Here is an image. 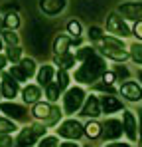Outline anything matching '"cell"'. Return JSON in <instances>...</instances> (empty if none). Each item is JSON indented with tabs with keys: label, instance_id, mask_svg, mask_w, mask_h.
Listing matches in <instances>:
<instances>
[{
	"label": "cell",
	"instance_id": "12",
	"mask_svg": "<svg viewBox=\"0 0 142 147\" xmlns=\"http://www.w3.org/2000/svg\"><path fill=\"white\" fill-rule=\"evenodd\" d=\"M122 133H124V127H122V121H120V119L109 117V119L103 121V135H101L103 139L115 141V139H118Z\"/></svg>",
	"mask_w": 142,
	"mask_h": 147
},
{
	"label": "cell",
	"instance_id": "14",
	"mask_svg": "<svg viewBox=\"0 0 142 147\" xmlns=\"http://www.w3.org/2000/svg\"><path fill=\"white\" fill-rule=\"evenodd\" d=\"M101 113H103V109H101V99L97 98V96H87V99H85V103H83L79 115L89 117V119H95V117H99Z\"/></svg>",
	"mask_w": 142,
	"mask_h": 147
},
{
	"label": "cell",
	"instance_id": "6",
	"mask_svg": "<svg viewBox=\"0 0 142 147\" xmlns=\"http://www.w3.org/2000/svg\"><path fill=\"white\" fill-rule=\"evenodd\" d=\"M57 135L65 137V139H71V141H77V139H81L85 135V125H81L77 119H65L63 123H59Z\"/></svg>",
	"mask_w": 142,
	"mask_h": 147
},
{
	"label": "cell",
	"instance_id": "45",
	"mask_svg": "<svg viewBox=\"0 0 142 147\" xmlns=\"http://www.w3.org/2000/svg\"><path fill=\"white\" fill-rule=\"evenodd\" d=\"M16 147H26V145H24V143H16Z\"/></svg>",
	"mask_w": 142,
	"mask_h": 147
},
{
	"label": "cell",
	"instance_id": "36",
	"mask_svg": "<svg viewBox=\"0 0 142 147\" xmlns=\"http://www.w3.org/2000/svg\"><path fill=\"white\" fill-rule=\"evenodd\" d=\"M115 74H117V78L120 80V82L130 78V72H128V68H124V66H115Z\"/></svg>",
	"mask_w": 142,
	"mask_h": 147
},
{
	"label": "cell",
	"instance_id": "16",
	"mask_svg": "<svg viewBox=\"0 0 142 147\" xmlns=\"http://www.w3.org/2000/svg\"><path fill=\"white\" fill-rule=\"evenodd\" d=\"M67 6V0H40V10L47 16L61 14Z\"/></svg>",
	"mask_w": 142,
	"mask_h": 147
},
{
	"label": "cell",
	"instance_id": "3",
	"mask_svg": "<svg viewBox=\"0 0 142 147\" xmlns=\"http://www.w3.org/2000/svg\"><path fill=\"white\" fill-rule=\"evenodd\" d=\"M38 121H42L46 127H53V125H57L59 119H61V115H63V111L59 109V107H55V105H51V101H36L34 105H32V111H30Z\"/></svg>",
	"mask_w": 142,
	"mask_h": 147
},
{
	"label": "cell",
	"instance_id": "1",
	"mask_svg": "<svg viewBox=\"0 0 142 147\" xmlns=\"http://www.w3.org/2000/svg\"><path fill=\"white\" fill-rule=\"evenodd\" d=\"M81 66L75 70V82L85 84V86H93L95 82H99L105 74H107V62L105 56L95 52L93 56H89L87 60L79 62Z\"/></svg>",
	"mask_w": 142,
	"mask_h": 147
},
{
	"label": "cell",
	"instance_id": "27",
	"mask_svg": "<svg viewBox=\"0 0 142 147\" xmlns=\"http://www.w3.org/2000/svg\"><path fill=\"white\" fill-rule=\"evenodd\" d=\"M67 34H69L73 40H79V38L83 36V26H81V22L69 20V22H67Z\"/></svg>",
	"mask_w": 142,
	"mask_h": 147
},
{
	"label": "cell",
	"instance_id": "39",
	"mask_svg": "<svg viewBox=\"0 0 142 147\" xmlns=\"http://www.w3.org/2000/svg\"><path fill=\"white\" fill-rule=\"evenodd\" d=\"M101 80H103V82H107V84H115L118 78H117V74H115V72H107Z\"/></svg>",
	"mask_w": 142,
	"mask_h": 147
},
{
	"label": "cell",
	"instance_id": "46",
	"mask_svg": "<svg viewBox=\"0 0 142 147\" xmlns=\"http://www.w3.org/2000/svg\"><path fill=\"white\" fill-rule=\"evenodd\" d=\"M2 42H4V40H2V38H0V52H2Z\"/></svg>",
	"mask_w": 142,
	"mask_h": 147
},
{
	"label": "cell",
	"instance_id": "33",
	"mask_svg": "<svg viewBox=\"0 0 142 147\" xmlns=\"http://www.w3.org/2000/svg\"><path fill=\"white\" fill-rule=\"evenodd\" d=\"M8 72L12 74V78H14V80H18L20 84H22V82H28V76L24 74V70L20 68V64H18V66H10V70H8Z\"/></svg>",
	"mask_w": 142,
	"mask_h": 147
},
{
	"label": "cell",
	"instance_id": "17",
	"mask_svg": "<svg viewBox=\"0 0 142 147\" xmlns=\"http://www.w3.org/2000/svg\"><path fill=\"white\" fill-rule=\"evenodd\" d=\"M40 98H42V86L40 84H28L22 90V99L28 105H34L36 101H40Z\"/></svg>",
	"mask_w": 142,
	"mask_h": 147
},
{
	"label": "cell",
	"instance_id": "42",
	"mask_svg": "<svg viewBox=\"0 0 142 147\" xmlns=\"http://www.w3.org/2000/svg\"><path fill=\"white\" fill-rule=\"evenodd\" d=\"M59 147H79V145H75V143H73V141H65V143H59Z\"/></svg>",
	"mask_w": 142,
	"mask_h": 147
},
{
	"label": "cell",
	"instance_id": "2",
	"mask_svg": "<svg viewBox=\"0 0 142 147\" xmlns=\"http://www.w3.org/2000/svg\"><path fill=\"white\" fill-rule=\"evenodd\" d=\"M95 48L105 58L118 62V64L130 58V50L124 46V38H118V36H113V34H105L101 40H97Z\"/></svg>",
	"mask_w": 142,
	"mask_h": 147
},
{
	"label": "cell",
	"instance_id": "7",
	"mask_svg": "<svg viewBox=\"0 0 142 147\" xmlns=\"http://www.w3.org/2000/svg\"><path fill=\"white\" fill-rule=\"evenodd\" d=\"M46 135V125L44 123H34L30 127H24L18 135V143H24V145H34L38 139H42Z\"/></svg>",
	"mask_w": 142,
	"mask_h": 147
},
{
	"label": "cell",
	"instance_id": "26",
	"mask_svg": "<svg viewBox=\"0 0 142 147\" xmlns=\"http://www.w3.org/2000/svg\"><path fill=\"white\" fill-rule=\"evenodd\" d=\"M128 50H130V60L134 62V64H138V66H142V42H134V44H130L128 46Z\"/></svg>",
	"mask_w": 142,
	"mask_h": 147
},
{
	"label": "cell",
	"instance_id": "47",
	"mask_svg": "<svg viewBox=\"0 0 142 147\" xmlns=\"http://www.w3.org/2000/svg\"><path fill=\"white\" fill-rule=\"evenodd\" d=\"M138 78H140V82H142V72H140V74H138Z\"/></svg>",
	"mask_w": 142,
	"mask_h": 147
},
{
	"label": "cell",
	"instance_id": "32",
	"mask_svg": "<svg viewBox=\"0 0 142 147\" xmlns=\"http://www.w3.org/2000/svg\"><path fill=\"white\" fill-rule=\"evenodd\" d=\"M93 90L95 92H103V94H115V92H117L113 84H107V82H103V80H101V82H95Z\"/></svg>",
	"mask_w": 142,
	"mask_h": 147
},
{
	"label": "cell",
	"instance_id": "25",
	"mask_svg": "<svg viewBox=\"0 0 142 147\" xmlns=\"http://www.w3.org/2000/svg\"><path fill=\"white\" fill-rule=\"evenodd\" d=\"M20 68H22L24 74L28 76V80L38 74V66H36V62H34L32 58H22V60H20Z\"/></svg>",
	"mask_w": 142,
	"mask_h": 147
},
{
	"label": "cell",
	"instance_id": "20",
	"mask_svg": "<svg viewBox=\"0 0 142 147\" xmlns=\"http://www.w3.org/2000/svg\"><path fill=\"white\" fill-rule=\"evenodd\" d=\"M36 78H38V84H40L42 88H46L47 84H51L53 78H55L53 66H42V68L38 70V74H36Z\"/></svg>",
	"mask_w": 142,
	"mask_h": 147
},
{
	"label": "cell",
	"instance_id": "13",
	"mask_svg": "<svg viewBox=\"0 0 142 147\" xmlns=\"http://www.w3.org/2000/svg\"><path fill=\"white\" fill-rule=\"evenodd\" d=\"M117 12L124 20H142V2H122L117 8Z\"/></svg>",
	"mask_w": 142,
	"mask_h": 147
},
{
	"label": "cell",
	"instance_id": "40",
	"mask_svg": "<svg viewBox=\"0 0 142 147\" xmlns=\"http://www.w3.org/2000/svg\"><path fill=\"white\" fill-rule=\"evenodd\" d=\"M6 66H8V58H6V54L0 52V74L6 70Z\"/></svg>",
	"mask_w": 142,
	"mask_h": 147
},
{
	"label": "cell",
	"instance_id": "34",
	"mask_svg": "<svg viewBox=\"0 0 142 147\" xmlns=\"http://www.w3.org/2000/svg\"><path fill=\"white\" fill-rule=\"evenodd\" d=\"M38 147H59V141H57V137L55 135H51V137H42L40 139V145Z\"/></svg>",
	"mask_w": 142,
	"mask_h": 147
},
{
	"label": "cell",
	"instance_id": "9",
	"mask_svg": "<svg viewBox=\"0 0 142 147\" xmlns=\"http://www.w3.org/2000/svg\"><path fill=\"white\" fill-rule=\"evenodd\" d=\"M122 127H124V133H126L128 141H138V139H140L138 119H136L134 111H130V109H124V111H122Z\"/></svg>",
	"mask_w": 142,
	"mask_h": 147
},
{
	"label": "cell",
	"instance_id": "41",
	"mask_svg": "<svg viewBox=\"0 0 142 147\" xmlns=\"http://www.w3.org/2000/svg\"><path fill=\"white\" fill-rule=\"evenodd\" d=\"M2 12H4V14H8V12H18V6H16V4H6V6H2Z\"/></svg>",
	"mask_w": 142,
	"mask_h": 147
},
{
	"label": "cell",
	"instance_id": "4",
	"mask_svg": "<svg viewBox=\"0 0 142 147\" xmlns=\"http://www.w3.org/2000/svg\"><path fill=\"white\" fill-rule=\"evenodd\" d=\"M85 99H87V94H85L83 88H69V90H65V94L61 98V101H63V111L67 115L81 111Z\"/></svg>",
	"mask_w": 142,
	"mask_h": 147
},
{
	"label": "cell",
	"instance_id": "44",
	"mask_svg": "<svg viewBox=\"0 0 142 147\" xmlns=\"http://www.w3.org/2000/svg\"><path fill=\"white\" fill-rule=\"evenodd\" d=\"M138 119H140V137H142V111H138Z\"/></svg>",
	"mask_w": 142,
	"mask_h": 147
},
{
	"label": "cell",
	"instance_id": "31",
	"mask_svg": "<svg viewBox=\"0 0 142 147\" xmlns=\"http://www.w3.org/2000/svg\"><path fill=\"white\" fill-rule=\"evenodd\" d=\"M95 52H97L95 46H83V48H79L75 52V58H77V62H83V60H87L89 56H93Z\"/></svg>",
	"mask_w": 142,
	"mask_h": 147
},
{
	"label": "cell",
	"instance_id": "24",
	"mask_svg": "<svg viewBox=\"0 0 142 147\" xmlns=\"http://www.w3.org/2000/svg\"><path fill=\"white\" fill-rule=\"evenodd\" d=\"M44 94H46L47 101H51V103H55L57 99H59V96H61V88L55 84V82H51V84H47L46 88H44Z\"/></svg>",
	"mask_w": 142,
	"mask_h": 147
},
{
	"label": "cell",
	"instance_id": "5",
	"mask_svg": "<svg viewBox=\"0 0 142 147\" xmlns=\"http://www.w3.org/2000/svg\"><path fill=\"white\" fill-rule=\"evenodd\" d=\"M107 32L113 34V36H118V38H128V36H132V30L128 28L126 20H124L118 12H113V14L107 18Z\"/></svg>",
	"mask_w": 142,
	"mask_h": 147
},
{
	"label": "cell",
	"instance_id": "48",
	"mask_svg": "<svg viewBox=\"0 0 142 147\" xmlns=\"http://www.w3.org/2000/svg\"><path fill=\"white\" fill-rule=\"evenodd\" d=\"M0 96H2V86H0Z\"/></svg>",
	"mask_w": 142,
	"mask_h": 147
},
{
	"label": "cell",
	"instance_id": "30",
	"mask_svg": "<svg viewBox=\"0 0 142 147\" xmlns=\"http://www.w3.org/2000/svg\"><path fill=\"white\" fill-rule=\"evenodd\" d=\"M18 127H16V123L14 119H10V117H0V133H14Z\"/></svg>",
	"mask_w": 142,
	"mask_h": 147
},
{
	"label": "cell",
	"instance_id": "15",
	"mask_svg": "<svg viewBox=\"0 0 142 147\" xmlns=\"http://www.w3.org/2000/svg\"><path fill=\"white\" fill-rule=\"evenodd\" d=\"M101 109L105 115H111V113H117L122 109V101L115 96V94H103L101 96Z\"/></svg>",
	"mask_w": 142,
	"mask_h": 147
},
{
	"label": "cell",
	"instance_id": "23",
	"mask_svg": "<svg viewBox=\"0 0 142 147\" xmlns=\"http://www.w3.org/2000/svg\"><path fill=\"white\" fill-rule=\"evenodd\" d=\"M69 70H63V68H59L57 72H55V84L61 88V92H65V90H69Z\"/></svg>",
	"mask_w": 142,
	"mask_h": 147
},
{
	"label": "cell",
	"instance_id": "35",
	"mask_svg": "<svg viewBox=\"0 0 142 147\" xmlns=\"http://www.w3.org/2000/svg\"><path fill=\"white\" fill-rule=\"evenodd\" d=\"M87 36H89V40H91V42L95 44V42H97V40H101V38H103L105 34H103V30H101V28H97V26H93V28H89Z\"/></svg>",
	"mask_w": 142,
	"mask_h": 147
},
{
	"label": "cell",
	"instance_id": "19",
	"mask_svg": "<svg viewBox=\"0 0 142 147\" xmlns=\"http://www.w3.org/2000/svg\"><path fill=\"white\" fill-rule=\"evenodd\" d=\"M53 64L55 66H59V68H63V70H71V68H75V64H77V58H75V54H59V56H53Z\"/></svg>",
	"mask_w": 142,
	"mask_h": 147
},
{
	"label": "cell",
	"instance_id": "21",
	"mask_svg": "<svg viewBox=\"0 0 142 147\" xmlns=\"http://www.w3.org/2000/svg\"><path fill=\"white\" fill-rule=\"evenodd\" d=\"M85 135H87L89 139H97V137H101V135H103V123L95 121V119H89L87 125H85Z\"/></svg>",
	"mask_w": 142,
	"mask_h": 147
},
{
	"label": "cell",
	"instance_id": "8",
	"mask_svg": "<svg viewBox=\"0 0 142 147\" xmlns=\"http://www.w3.org/2000/svg\"><path fill=\"white\" fill-rule=\"evenodd\" d=\"M0 111L14 121H28V107L20 105V103H14L12 99L10 101H0Z\"/></svg>",
	"mask_w": 142,
	"mask_h": 147
},
{
	"label": "cell",
	"instance_id": "43",
	"mask_svg": "<svg viewBox=\"0 0 142 147\" xmlns=\"http://www.w3.org/2000/svg\"><path fill=\"white\" fill-rule=\"evenodd\" d=\"M105 147H130V145L128 143H118L117 141V143H111V145H105Z\"/></svg>",
	"mask_w": 142,
	"mask_h": 147
},
{
	"label": "cell",
	"instance_id": "11",
	"mask_svg": "<svg viewBox=\"0 0 142 147\" xmlns=\"http://www.w3.org/2000/svg\"><path fill=\"white\" fill-rule=\"evenodd\" d=\"M0 86H2V98L14 99L18 94H20V82L12 78L10 72H2V78H0Z\"/></svg>",
	"mask_w": 142,
	"mask_h": 147
},
{
	"label": "cell",
	"instance_id": "29",
	"mask_svg": "<svg viewBox=\"0 0 142 147\" xmlns=\"http://www.w3.org/2000/svg\"><path fill=\"white\" fill-rule=\"evenodd\" d=\"M6 58H8V62H12V64L20 62V60H22V48H20V46H8V48H6Z\"/></svg>",
	"mask_w": 142,
	"mask_h": 147
},
{
	"label": "cell",
	"instance_id": "10",
	"mask_svg": "<svg viewBox=\"0 0 142 147\" xmlns=\"http://www.w3.org/2000/svg\"><path fill=\"white\" fill-rule=\"evenodd\" d=\"M118 94L126 101H132V103H138L142 101V86L138 82H130V80H124V84L118 88Z\"/></svg>",
	"mask_w": 142,
	"mask_h": 147
},
{
	"label": "cell",
	"instance_id": "38",
	"mask_svg": "<svg viewBox=\"0 0 142 147\" xmlns=\"http://www.w3.org/2000/svg\"><path fill=\"white\" fill-rule=\"evenodd\" d=\"M132 36H134L138 42H142V20H136V22H134V26H132Z\"/></svg>",
	"mask_w": 142,
	"mask_h": 147
},
{
	"label": "cell",
	"instance_id": "22",
	"mask_svg": "<svg viewBox=\"0 0 142 147\" xmlns=\"http://www.w3.org/2000/svg\"><path fill=\"white\" fill-rule=\"evenodd\" d=\"M2 26H4L6 30H18V26H20V16H18V12H8V14H4Z\"/></svg>",
	"mask_w": 142,
	"mask_h": 147
},
{
	"label": "cell",
	"instance_id": "37",
	"mask_svg": "<svg viewBox=\"0 0 142 147\" xmlns=\"http://www.w3.org/2000/svg\"><path fill=\"white\" fill-rule=\"evenodd\" d=\"M0 147H16L10 133H0Z\"/></svg>",
	"mask_w": 142,
	"mask_h": 147
},
{
	"label": "cell",
	"instance_id": "28",
	"mask_svg": "<svg viewBox=\"0 0 142 147\" xmlns=\"http://www.w3.org/2000/svg\"><path fill=\"white\" fill-rule=\"evenodd\" d=\"M2 40L6 42V46H20V36L16 34V30H4Z\"/></svg>",
	"mask_w": 142,
	"mask_h": 147
},
{
	"label": "cell",
	"instance_id": "18",
	"mask_svg": "<svg viewBox=\"0 0 142 147\" xmlns=\"http://www.w3.org/2000/svg\"><path fill=\"white\" fill-rule=\"evenodd\" d=\"M71 46H73V38H71V36L57 34V36H55V40H53L51 50H53V54H55V56H59V54H67V52L71 50Z\"/></svg>",
	"mask_w": 142,
	"mask_h": 147
}]
</instances>
